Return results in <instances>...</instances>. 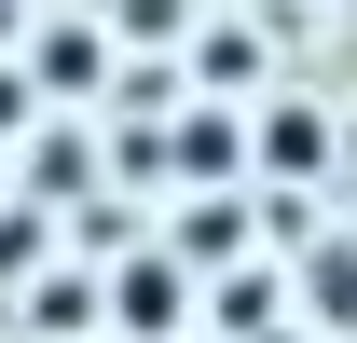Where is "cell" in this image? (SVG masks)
Returning <instances> with one entry per match:
<instances>
[{
    "mask_svg": "<svg viewBox=\"0 0 357 343\" xmlns=\"http://www.w3.org/2000/svg\"><path fill=\"white\" fill-rule=\"evenodd\" d=\"M178 165H206V178L234 165V124H220V110H192V124H178Z\"/></svg>",
    "mask_w": 357,
    "mask_h": 343,
    "instance_id": "6da1fadb",
    "label": "cell"
}]
</instances>
